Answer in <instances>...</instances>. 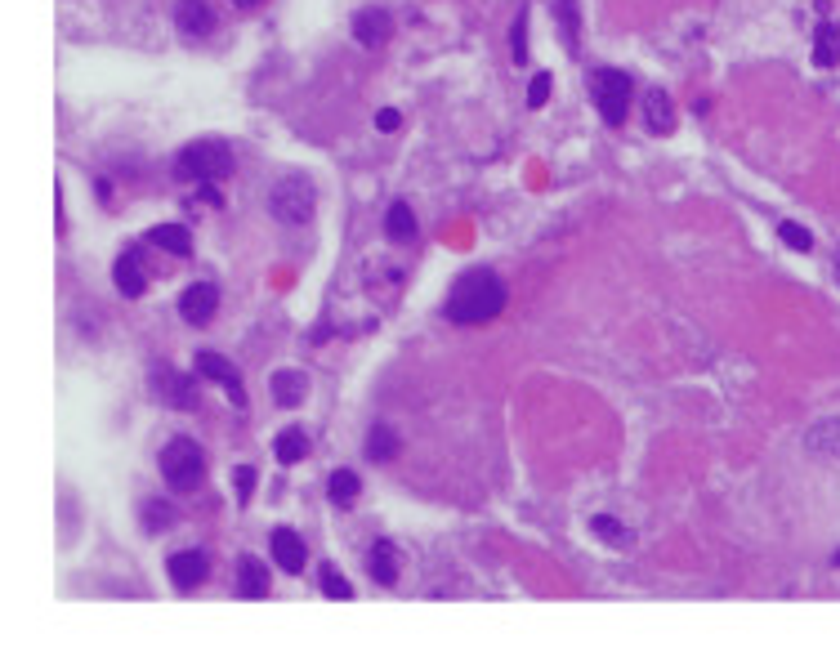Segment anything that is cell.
<instances>
[{
	"label": "cell",
	"mask_w": 840,
	"mask_h": 652,
	"mask_svg": "<svg viewBox=\"0 0 840 652\" xmlns=\"http://www.w3.org/2000/svg\"><path fill=\"white\" fill-rule=\"evenodd\" d=\"M501 309H505V282L492 268H470V273H461L443 300V318L456 326H483Z\"/></svg>",
	"instance_id": "obj_1"
},
{
	"label": "cell",
	"mask_w": 840,
	"mask_h": 652,
	"mask_svg": "<svg viewBox=\"0 0 840 652\" xmlns=\"http://www.w3.org/2000/svg\"><path fill=\"white\" fill-rule=\"evenodd\" d=\"M175 179L184 184H224L233 175V152L224 139H193L184 152L175 157Z\"/></svg>",
	"instance_id": "obj_2"
},
{
	"label": "cell",
	"mask_w": 840,
	"mask_h": 652,
	"mask_svg": "<svg viewBox=\"0 0 840 652\" xmlns=\"http://www.w3.org/2000/svg\"><path fill=\"white\" fill-rule=\"evenodd\" d=\"M313 206H318V188H313V179L300 175V170L278 175V184L269 188V210L278 224H309Z\"/></svg>",
	"instance_id": "obj_3"
},
{
	"label": "cell",
	"mask_w": 840,
	"mask_h": 652,
	"mask_svg": "<svg viewBox=\"0 0 840 652\" xmlns=\"http://www.w3.org/2000/svg\"><path fill=\"white\" fill-rule=\"evenodd\" d=\"M157 465H161V478H166L175 492H197L206 478V456L193 438H170V443L161 447Z\"/></svg>",
	"instance_id": "obj_4"
},
{
	"label": "cell",
	"mask_w": 840,
	"mask_h": 652,
	"mask_svg": "<svg viewBox=\"0 0 840 652\" xmlns=\"http://www.w3.org/2000/svg\"><path fill=\"white\" fill-rule=\"evenodd\" d=\"M590 94H595L599 117H604L608 126H622L635 85H630V76L617 72V67H595V72H590Z\"/></svg>",
	"instance_id": "obj_5"
},
{
	"label": "cell",
	"mask_w": 840,
	"mask_h": 652,
	"mask_svg": "<svg viewBox=\"0 0 840 652\" xmlns=\"http://www.w3.org/2000/svg\"><path fill=\"white\" fill-rule=\"evenodd\" d=\"M197 376H206V380H215V385H224V393H228V402H233V407H246V385H242L237 367L224 358V353H210V349L197 353Z\"/></svg>",
	"instance_id": "obj_6"
},
{
	"label": "cell",
	"mask_w": 840,
	"mask_h": 652,
	"mask_svg": "<svg viewBox=\"0 0 840 652\" xmlns=\"http://www.w3.org/2000/svg\"><path fill=\"white\" fill-rule=\"evenodd\" d=\"M152 393H157L161 407H179V411H197V385L188 376L170 367H157L152 371Z\"/></svg>",
	"instance_id": "obj_7"
},
{
	"label": "cell",
	"mask_w": 840,
	"mask_h": 652,
	"mask_svg": "<svg viewBox=\"0 0 840 652\" xmlns=\"http://www.w3.org/2000/svg\"><path fill=\"white\" fill-rule=\"evenodd\" d=\"M349 32L362 50H380V45L389 41V32H394V18H389V9H380V5H362L358 14H353Z\"/></svg>",
	"instance_id": "obj_8"
},
{
	"label": "cell",
	"mask_w": 840,
	"mask_h": 652,
	"mask_svg": "<svg viewBox=\"0 0 840 652\" xmlns=\"http://www.w3.org/2000/svg\"><path fill=\"white\" fill-rule=\"evenodd\" d=\"M219 309V286L215 282H193L184 295H179V313H184L188 326H206Z\"/></svg>",
	"instance_id": "obj_9"
},
{
	"label": "cell",
	"mask_w": 840,
	"mask_h": 652,
	"mask_svg": "<svg viewBox=\"0 0 840 652\" xmlns=\"http://www.w3.org/2000/svg\"><path fill=\"white\" fill-rule=\"evenodd\" d=\"M166 572H170V586H175V590H197V586H202V577H206V554L202 550L170 554Z\"/></svg>",
	"instance_id": "obj_10"
},
{
	"label": "cell",
	"mask_w": 840,
	"mask_h": 652,
	"mask_svg": "<svg viewBox=\"0 0 840 652\" xmlns=\"http://www.w3.org/2000/svg\"><path fill=\"white\" fill-rule=\"evenodd\" d=\"M175 27L184 36H193V41H202V36L215 32V14H210L206 0H179V5H175Z\"/></svg>",
	"instance_id": "obj_11"
},
{
	"label": "cell",
	"mask_w": 840,
	"mask_h": 652,
	"mask_svg": "<svg viewBox=\"0 0 840 652\" xmlns=\"http://www.w3.org/2000/svg\"><path fill=\"white\" fill-rule=\"evenodd\" d=\"M273 559H278L282 572L300 577L304 563H309V550H304V541L291 532V527H278V532H273Z\"/></svg>",
	"instance_id": "obj_12"
},
{
	"label": "cell",
	"mask_w": 840,
	"mask_h": 652,
	"mask_svg": "<svg viewBox=\"0 0 840 652\" xmlns=\"http://www.w3.org/2000/svg\"><path fill=\"white\" fill-rule=\"evenodd\" d=\"M112 282H117V291L126 295V300H139V295L148 291V273H143V264H139V251L121 255L117 268H112Z\"/></svg>",
	"instance_id": "obj_13"
},
{
	"label": "cell",
	"mask_w": 840,
	"mask_h": 652,
	"mask_svg": "<svg viewBox=\"0 0 840 652\" xmlns=\"http://www.w3.org/2000/svg\"><path fill=\"white\" fill-rule=\"evenodd\" d=\"M644 126L653 134H671L675 130V103L666 90H648L644 94Z\"/></svg>",
	"instance_id": "obj_14"
},
{
	"label": "cell",
	"mask_w": 840,
	"mask_h": 652,
	"mask_svg": "<svg viewBox=\"0 0 840 652\" xmlns=\"http://www.w3.org/2000/svg\"><path fill=\"white\" fill-rule=\"evenodd\" d=\"M237 594L242 599H264L269 594V568L260 559H251V554L237 563Z\"/></svg>",
	"instance_id": "obj_15"
},
{
	"label": "cell",
	"mask_w": 840,
	"mask_h": 652,
	"mask_svg": "<svg viewBox=\"0 0 840 652\" xmlns=\"http://www.w3.org/2000/svg\"><path fill=\"white\" fill-rule=\"evenodd\" d=\"M367 572H371V581H376V586H394V581H398V550H394V545H389V541L371 545Z\"/></svg>",
	"instance_id": "obj_16"
},
{
	"label": "cell",
	"mask_w": 840,
	"mask_h": 652,
	"mask_svg": "<svg viewBox=\"0 0 840 652\" xmlns=\"http://www.w3.org/2000/svg\"><path fill=\"white\" fill-rule=\"evenodd\" d=\"M148 242L161 246V251H170V255H179V260H188V255H193V233H188L184 224H157L148 233Z\"/></svg>",
	"instance_id": "obj_17"
},
{
	"label": "cell",
	"mask_w": 840,
	"mask_h": 652,
	"mask_svg": "<svg viewBox=\"0 0 840 652\" xmlns=\"http://www.w3.org/2000/svg\"><path fill=\"white\" fill-rule=\"evenodd\" d=\"M814 63L818 67H836L840 63V23L836 18H823L814 32Z\"/></svg>",
	"instance_id": "obj_18"
},
{
	"label": "cell",
	"mask_w": 840,
	"mask_h": 652,
	"mask_svg": "<svg viewBox=\"0 0 840 652\" xmlns=\"http://www.w3.org/2000/svg\"><path fill=\"white\" fill-rule=\"evenodd\" d=\"M269 385H273V398H278V407H300L304 393H309V376H304V371H278Z\"/></svg>",
	"instance_id": "obj_19"
},
{
	"label": "cell",
	"mask_w": 840,
	"mask_h": 652,
	"mask_svg": "<svg viewBox=\"0 0 840 652\" xmlns=\"http://www.w3.org/2000/svg\"><path fill=\"white\" fill-rule=\"evenodd\" d=\"M385 233H389V242H412V237H416V215H412L407 201H394V206H389Z\"/></svg>",
	"instance_id": "obj_20"
},
{
	"label": "cell",
	"mask_w": 840,
	"mask_h": 652,
	"mask_svg": "<svg viewBox=\"0 0 840 652\" xmlns=\"http://www.w3.org/2000/svg\"><path fill=\"white\" fill-rule=\"evenodd\" d=\"M358 492H362V483H358V474H353V469H336V474H331V483H327V496H331V505H340V510H349V505L358 501Z\"/></svg>",
	"instance_id": "obj_21"
},
{
	"label": "cell",
	"mask_w": 840,
	"mask_h": 652,
	"mask_svg": "<svg viewBox=\"0 0 840 652\" xmlns=\"http://www.w3.org/2000/svg\"><path fill=\"white\" fill-rule=\"evenodd\" d=\"M273 456H278V465H295V460L309 456V434L304 429H282V438L273 443Z\"/></svg>",
	"instance_id": "obj_22"
},
{
	"label": "cell",
	"mask_w": 840,
	"mask_h": 652,
	"mask_svg": "<svg viewBox=\"0 0 840 652\" xmlns=\"http://www.w3.org/2000/svg\"><path fill=\"white\" fill-rule=\"evenodd\" d=\"M555 14H559V27H563V45L572 54L581 50V14H577V0H555Z\"/></svg>",
	"instance_id": "obj_23"
},
{
	"label": "cell",
	"mask_w": 840,
	"mask_h": 652,
	"mask_svg": "<svg viewBox=\"0 0 840 652\" xmlns=\"http://www.w3.org/2000/svg\"><path fill=\"white\" fill-rule=\"evenodd\" d=\"M367 456L371 460H389V456H398V434L389 425H371V434H367Z\"/></svg>",
	"instance_id": "obj_24"
},
{
	"label": "cell",
	"mask_w": 840,
	"mask_h": 652,
	"mask_svg": "<svg viewBox=\"0 0 840 652\" xmlns=\"http://www.w3.org/2000/svg\"><path fill=\"white\" fill-rule=\"evenodd\" d=\"M510 54L514 63H528V9L514 14V27H510Z\"/></svg>",
	"instance_id": "obj_25"
},
{
	"label": "cell",
	"mask_w": 840,
	"mask_h": 652,
	"mask_svg": "<svg viewBox=\"0 0 840 652\" xmlns=\"http://www.w3.org/2000/svg\"><path fill=\"white\" fill-rule=\"evenodd\" d=\"M322 590H327V599H353V586L340 577L336 563H322Z\"/></svg>",
	"instance_id": "obj_26"
},
{
	"label": "cell",
	"mask_w": 840,
	"mask_h": 652,
	"mask_svg": "<svg viewBox=\"0 0 840 652\" xmlns=\"http://www.w3.org/2000/svg\"><path fill=\"white\" fill-rule=\"evenodd\" d=\"M778 237L791 246V251H814V237H809V228L791 224V219H782V224H778Z\"/></svg>",
	"instance_id": "obj_27"
},
{
	"label": "cell",
	"mask_w": 840,
	"mask_h": 652,
	"mask_svg": "<svg viewBox=\"0 0 840 652\" xmlns=\"http://www.w3.org/2000/svg\"><path fill=\"white\" fill-rule=\"evenodd\" d=\"M590 532H595L599 541H608V545H626V532H622V523H617V519H608V514H599V519H590Z\"/></svg>",
	"instance_id": "obj_28"
},
{
	"label": "cell",
	"mask_w": 840,
	"mask_h": 652,
	"mask_svg": "<svg viewBox=\"0 0 840 652\" xmlns=\"http://www.w3.org/2000/svg\"><path fill=\"white\" fill-rule=\"evenodd\" d=\"M546 99H550V72H537L528 85V108H546Z\"/></svg>",
	"instance_id": "obj_29"
},
{
	"label": "cell",
	"mask_w": 840,
	"mask_h": 652,
	"mask_svg": "<svg viewBox=\"0 0 840 652\" xmlns=\"http://www.w3.org/2000/svg\"><path fill=\"white\" fill-rule=\"evenodd\" d=\"M233 487H237V496H242V501H246V496H251V487H255V469H251V465H242V469H237Z\"/></svg>",
	"instance_id": "obj_30"
},
{
	"label": "cell",
	"mask_w": 840,
	"mask_h": 652,
	"mask_svg": "<svg viewBox=\"0 0 840 652\" xmlns=\"http://www.w3.org/2000/svg\"><path fill=\"white\" fill-rule=\"evenodd\" d=\"M398 126H403L398 108H380V112H376V130H385V134H389V130H398Z\"/></svg>",
	"instance_id": "obj_31"
},
{
	"label": "cell",
	"mask_w": 840,
	"mask_h": 652,
	"mask_svg": "<svg viewBox=\"0 0 840 652\" xmlns=\"http://www.w3.org/2000/svg\"><path fill=\"white\" fill-rule=\"evenodd\" d=\"M166 519H170V514L161 510L157 501H148V527H152V532H161V523H166Z\"/></svg>",
	"instance_id": "obj_32"
},
{
	"label": "cell",
	"mask_w": 840,
	"mask_h": 652,
	"mask_svg": "<svg viewBox=\"0 0 840 652\" xmlns=\"http://www.w3.org/2000/svg\"><path fill=\"white\" fill-rule=\"evenodd\" d=\"M233 5H237V9H255V5H260V0H233Z\"/></svg>",
	"instance_id": "obj_33"
},
{
	"label": "cell",
	"mask_w": 840,
	"mask_h": 652,
	"mask_svg": "<svg viewBox=\"0 0 840 652\" xmlns=\"http://www.w3.org/2000/svg\"><path fill=\"white\" fill-rule=\"evenodd\" d=\"M836 282H840V255H836Z\"/></svg>",
	"instance_id": "obj_34"
},
{
	"label": "cell",
	"mask_w": 840,
	"mask_h": 652,
	"mask_svg": "<svg viewBox=\"0 0 840 652\" xmlns=\"http://www.w3.org/2000/svg\"><path fill=\"white\" fill-rule=\"evenodd\" d=\"M836 563H840V550H836Z\"/></svg>",
	"instance_id": "obj_35"
}]
</instances>
